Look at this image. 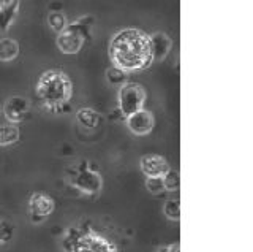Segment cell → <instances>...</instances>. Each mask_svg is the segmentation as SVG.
Returning <instances> with one entry per match:
<instances>
[{
  "label": "cell",
  "mask_w": 253,
  "mask_h": 252,
  "mask_svg": "<svg viewBox=\"0 0 253 252\" xmlns=\"http://www.w3.org/2000/svg\"><path fill=\"white\" fill-rule=\"evenodd\" d=\"M109 59L113 67L124 72L144 70L154 62L150 35L139 29H122L113 35L109 42Z\"/></svg>",
  "instance_id": "cell-1"
},
{
  "label": "cell",
  "mask_w": 253,
  "mask_h": 252,
  "mask_svg": "<svg viewBox=\"0 0 253 252\" xmlns=\"http://www.w3.org/2000/svg\"><path fill=\"white\" fill-rule=\"evenodd\" d=\"M37 96L52 113H62L73 96V84L68 75L59 70H47L37 83Z\"/></svg>",
  "instance_id": "cell-2"
},
{
  "label": "cell",
  "mask_w": 253,
  "mask_h": 252,
  "mask_svg": "<svg viewBox=\"0 0 253 252\" xmlns=\"http://www.w3.org/2000/svg\"><path fill=\"white\" fill-rule=\"evenodd\" d=\"M92 27V16H83L75 22H68V26L60 34H57V48L63 54H78L83 48L85 37H90Z\"/></svg>",
  "instance_id": "cell-3"
},
{
  "label": "cell",
  "mask_w": 253,
  "mask_h": 252,
  "mask_svg": "<svg viewBox=\"0 0 253 252\" xmlns=\"http://www.w3.org/2000/svg\"><path fill=\"white\" fill-rule=\"evenodd\" d=\"M119 109L121 113L130 116L144 108L146 103V91L138 83H124L117 94Z\"/></svg>",
  "instance_id": "cell-4"
},
{
  "label": "cell",
  "mask_w": 253,
  "mask_h": 252,
  "mask_svg": "<svg viewBox=\"0 0 253 252\" xmlns=\"http://www.w3.org/2000/svg\"><path fill=\"white\" fill-rule=\"evenodd\" d=\"M70 252H117L116 244L111 243L103 235L93 232L92 228L81 232L78 228L76 240Z\"/></svg>",
  "instance_id": "cell-5"
},
{
  "label": "cell",
  "mask_w": 253,
  "mask_h": 252,
  "mask_svg": "<svg viewBox=\"0 0 253 252\" xmlns=\"http://www.w3.org/2000/svg\"><path fill=\"white\" fill-rule=\"evenodd\" d=\"M71 184L78 187L79 191L84 194H97L101 191L103 179L97 171L92 170L90 167H87V163L84 162L81 167L76 170V173L71 176Z\"/></svg>",
  "instance_id": "cell-6"
},
{
  "label": "cell",
  "mask_w": 253,
  "mask_h": 252,
  "mask_svg": "<svg viewBox=\"0 0 253 252\" xmlns=\"http://www.w3.org/2000/svg\"><path fill=\"white\" fill-rule=\"evenodd\" d=\"M54 200L49 195H46L43 192H35L32 194L30 200H29V214H30V220L34 224H40L43 222L44 219H47V216L52 214L54 211Z\"/></svg>",
  "instance_id": "cell-7"
},
{
  "label": "cell",
  "mask_w": 253,
  "mask_h": 252,
  "mask_svg": "<svg viewBox=\"0 0 253 252\" xmlns=\"http://www.w3.org/2000/svg\"><path fill=\"white\" fill-rule=\"evenodd\" d=\"M154 125H155L154 114L150 111H146L144 108L130 116H126V127H128V130L134 133V135H139V137L149 135V133L154 130Z\"/></svg>",
  "instance_id": "cell-8"
},
{
  "label": "cell",
  "mask_w": 253,
  "mask_h": 252,
  "mask_svg": "<svg viewBox=\"0 0 253 252\" xmlns=\"http://www.w3.org/2000/svg\"><path fill=\"white\" fill-rule=\"evenodd\" d=\"M30 113V101L24 97H10L3 105V114L11 124L22 122Z\"/></svg>",
  "instance_id": "cell-9"
},
{
  "label": "cell",
  "mask_w": 253,
  "mask_h": 252,
  "mask_svg": "<svg viewBox=\"0 0 253 252\" xmlns=\"http://www.w3.org/2000/svg\"><path fill=\"white\" fill-rule=\"evenodd\" d=\"M139 167L147 178H163L171 170L165 157L157 154L142 155L139 159Z\"/></svg>",
  "instance_id": "cell-10"
},
{
  "label": "cell",
  "mask_w": 253,
  "mask_h": 252,
  "mask_svg": "<svg viewBox=\"0 0 253 252\" xmlns=\"http://www.w3.org/2000/svg\"><path fill=\"white\" fill-rule=\"evenodd\" d=\"M150 45H152L154 60H163L171 50V38L163 32H157L150 35Z\"/></svg>",
  "instance_id": "cell-11"
},
{
  "label": "cell",
  "mask_w": 253,
  "mask_h": 252,
  "mask_svg": "<svg viewBox=\"0 0 253 252\" xmlns=\"http://www.w3.org/2000/svg\"><path fill=\"white\" fill-rule=\"evenodd\" d=\"M19 10V0H10V3L5 5L0 10V30L6 32L10 26L13 24V21L16 19V14Z\"/></svg>",
  "instance_id": "cell-12"
},
{
  "label": "cell",
  "mask_w": 253,
  "mask_h": 252,
  "mask_svg": "<svg viewBox=\"0 0 253 252\" xmlns=\"http://www.w3.org/2000/svg\"><path fill=\"white\" fill-rule=\"evenodd\" d=\"M19 54V43L13 38H0V60L11 62Z\"/></svg>",
  "instance_id": "cell-13"
},
{
  "label": "cell",
  "mask_w": 253,
  "mask_h": 252,
  "mask_svg": "<svg viewBox=\"0 0 253 252\" xmlns=\"http://www.w3.org/2000/svg\"><path fill=\"white\" fill-rule=\"evenodd\" d=\"M76 119L83 127L93 129V127H97V124L100 122V114L92 108H81L76 113Z\"/></svg>",
  "instance_id": "cell-14"
},
{
  "label": "cell",
  "mask_w": 253,
  "mask_h": 252,
  "mask_svg": "<svg viewBox=\"0 0 253 252\" xmlns=\"http://www.w3.org/2000/svg\"><path fill=\"white\" fill-rule=\"evenodd\" d=\"M19 140V129L14 124H8L0 127V146L13 145Z\"/></svg>",
  "instance_id": "cell-15"
},
{
  "label": "cell",
  "mask_w": 253,
  "mask_h": 252,
  "mask_svg": "<svg viewBox=\"0 0 253 252\" xmlns=\"http://www.w3.org/2000/svg\"><path fill=\"white\" fill-rule=\"evenodd\" d=\"M47 24L52 30H55L57 34H60L63 29L68 26V19L65 16V13L57 10V11H51L49 16H47Z\"/></svg>",
  "instance_id": "cell-16"
},
{
  "label": "cell",
  "mask_w": 253,
  "mask_h": 252,
  "mask_svg": "<svg viewBox=\"0 0 253 252\" xmlns=\"http://www.w3.org/2000/svg\"><path fill=\"white\" fill-rule=\"evenodd\" d=\"M163 186H165L166 191H169V192L179 191V186H180V176H179V173L174 171V170H169L163 176Z\"/></svg>",
  "instance_id": "cell-17"
},
{
  "label": "cell",
  "mask_w": 253,
  "mask_h": 252,
  "mask_svg": "<svg viewBox=\"0 0 253 252\" xmlns=\"http://www.w3.org/2000/svg\"><path fill=\"white\" fill-rule=\"evenodd\" d=\"M106 78L111 84H114V86L121 84L122 86L124 83H126V72H124V70L117 68V67H111L106 72Z\"/></svg>",
  "instance_id": "cell-18"
},
{
  "label": "cell",
  "mask_w": 253,
  "mask_h": 252,
  "mask_svg": "<svg viewBox=\"0 0 253 252\" xmlns=\"http://www.w3.org/2000/svg\"><path fill=\"white\" fill-rule=\"evenodd\" d=\"M163 212L168 219L179 220L180 219V203H179V200H168L166 202Z\"/></svg>",
  "instance_id": "cell-19"
},
{
  "label": "cell",
  "mask_w": 253,
  "mask_h": 252,
  "mask_svg": "<svg viewBox=\"0 0 253 252\" xmlns=\"http://www.w3.org/2000/svg\"><path fill=\"white\" fill-rule=\"evenodd\" d=\"M146 187L149 192H154L158 194L165 191V186H163V178H147L146 181Z\"/></svg>",
  "instance_id": "cell-20"
},
{
  "label": "cell",
  "mask_w": 253,
  "mask_h": 252,
  "mask_svg": "<svg viewBox=\"0 0 253 252\" xmlns=\"http://www.w3.org/2000/svg\"><path fill=\"white\" fill-rule=\"evenodd\" d=\"M13 236V227L6 220H0V244L6 243Z\"/></svg>",
  "instance_id": "cell-21"
},
{
  "label": "cell",
  "mask_w": 253,
  "mask_h": 252,
  "mask_svg": "<svg viewBox=\"0 0 253 252\" xmlns=\"http://www.w3.org/2000/svg\"><path fill=\"white\" fill-rule=\"evenodd\" d=\"M8 3H10V0H0V10H2L3 6L8 5Z\"/></svg>",
  "instance_id": "cell-22"
},
{
  "label": "cell",
  "mask_w": 253,
  "mask_h": 252,
  "mask_svg": "<svg viewBox=\"0 0 253 252\" xmlns=\"http://www.w3.org/2000/svg\"><path fill=\"white\" fill-rule=\"evenodd\" d=\"M158 252H168V248H160V249H158Z\"/></svg>",
  "instance_id": "cell-23"
},
{
  "label": "cell",
  "mask_w": 253,
  "mask_h": 252,
  "mask_svg": "<svg viewBox=\"0 0 253 252\" xmlns=\"http://www.w3.org/2000/svg\"><path fill=\"white\" fill-rule=\"evenodd\" d=\"M0 113H2V108H0Z\"/></svg>",
  "instance_id": "cell-24"
}]
</instances>
